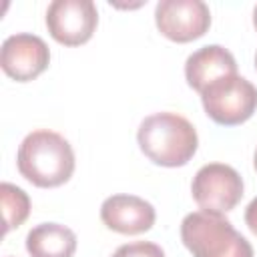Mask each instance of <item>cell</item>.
I'll use <instances>...</instances> for the list:
<instances>
[{"label": "cell", "instance_id": "cell-1", "mask_svg": "<svg viewBox=\"0 0 257 257\" xmlns=\"http://www.w3.org/2000/svg\"><path fill=\"white\" fill-rule=\"evenodd\" d=\"M74 151L70 143L48 128L28 133L16 153L18 173L40 189L64 185L74 173Z\"/></svg>", "mask_w": 257, "mask_h": 257}, {"label": "cell", "instance_id": "cell-2", "mask_svg": "<svg viewBox=\"0 0 257 257\" xmlns=\"http://www.w3.org/2000/svg\"><path fill=\"white\" fill-rule=\"evenodd\" d=\"M141 151L159 167H185L199 149V135L195 126L177 112L149 114L137 131Z\"/></svg>", "mask_w": 257, "mask_h": 257}, {"label": "cell", "instance_id": "cell-3", "mask_svg": "<svg viewBox=\"0 0 257 257\" xmlns=\"http://www.w3.org/2000/svg\"><path fill=\"white\" fill-rule=\"evenodd\" d=\"M181 241L193 257H253L251 243L223 215L195 211L181 221Z\"/></svg>", "mask_w": 257, "mask_h": 257}, {"label": "cell", "instance_id": "cell-4", "mask_svg": "<svg viewBox=\"0 0 257 257\" xmlns=\"http://www.w3.org/2000/svg\"><path fill=\"white\" fill-rule=\"evenodd\" d=\"M201 102L211 120L223 126H237L257 110V88L245 76L231 74L203 88Z\"/></svg>", "mask_w": 257, "mask_h": 257}, {"label": "cell", "instance_id": "cell-5", "mask_svg": "<svg viewBox=\"0 0 257 257\" xmlns=\"http://www.w3.org/2000/svg\"><path fill=\"white\" fill-rule=\"evenodd\" d=\"M191 195L201 211L225 215L241 201L243 179L233 167L225 163H209L195 173Z\"/></svg>", "mask_w": 257, "mask_h": 257}, {"label": "cell", "instance_id": "cell-6", "mask_svg": "<svg viewBox=\"0 0 257 257\" xmlns=\"http://www.w3.org/2000/svg\"><path fill=\"white\" fill-rule=\"evenodd\" d=\"M98 24V10L92 0H54L46 10L50 36L64 46L88 42Z\"/></svg>", "mask_w": 257, "mask_h": 257}, {"label": "cell", "instance_id": "cell-7", "mask_svg": "<svg viewBox=\"0 0 257 257\" xmlns=\"http://www.w3.org/2000/svg\"><path fill=\"white\" fill-rule=\"evenodd\" d=\"M159 32L179 44L201 38L211 26V10L203 0H161L155 8Z\"/></svg>", "mask_w": 257, "mask_h": 257}, {"label": "cell", "instance_id": "cell-8", "mask_svg": "<svg viewBox=\"0 0 257 257\" xmlns=\"http://www.w3.org/2000/svg\"><path fill=\"white\" fill-rule=\"evenodd\" d=\"M50 64L48 44L30 32L8 36L0 48V66L16 82H28L40 76Z\"/></svg>", "mask_w": 257, "mask_h": 257}, {"label": "cell", "instance_id": "cell-9", "mask_svg": "<svg viewBox=\"0 0 257 257\" xmlns=\"http://www.w3.org/2000/svg\"><path fill=\"white\" fill-rule=\"evenodd\" d=\"M155 207L137 195H110L100 205V221L120 235H141L155 225Z\"/></svg>", "mask_w": 257, "mask_h": 257}, {"label": "cell", "instance_id": "cell-10", "mask_svg": "<svg viewBox=\"0 0 257 257\" xmlns=\"http://www.w3.org/2000/svg\"><path fill=\"white\" fill-rule=\"evenodd\" d=\"M231 74H237V62L235 56L221 44H207L189 54V58L185 60L187 84L199 94L211 82Z\"/></svg>", "mask_w": 257, "mask_h": 257}, {"label": "cell", "instance_id": "cell-11", "mask_svg": "<svg viewBox=\"0 0 257 257\" xmlns=\"http://www.w3.org/2000/svg\"><path fill=\"white\" fill-rule=\"evenodd\" d=\"M26 251L30 257H72L76 251V235L60 223H40L26 235Z\"/></svg>", "mask_w": 257, "mask_h": 257}, {"label": "cell", "instance_id": "cell-12", "mask_svg": "<svg viewBox=\"0 0 257 257\" xmlns=\"http://www.w3.org/2000/svg\"><path fill=\"white\" fill-rule=\"evenodd\" d=\"M0 201H2V215H4V235L16 227H20L30 215V197L12 183L0 185Z\"/></svg>", "mask_w": 257, "mask_h": 257}, {"label": "cell", "instance_id": "cell-13", "mask_svg": "<svg viewBox=\"0 0 257 257\" xmlns=\"http://www.w3.org/2000/svg\"><path fill=\"white\" fill-rule=\"evenodd\" d=\"M110 257H165V251L153 241H133L120 245Z\"/></svg>", "mask_w": 257, "mask_h": 257}, {"label": "cell", "instance_id": "cell-14", "mask_svg": "<svg viewBox=\"0 0 257 257\" xmlns=\"http://www.w3.org/2000/svg\"><path fill=\"white\" fill-rule=\"evenodd\" d=\"M245 225L253 235H257V197L251 199V203L245 209Z\"/></svg>", "mask_w": 257, "mask_h": 257}, {"label": "cell", "instance_id": "cell-15", "mask_svg": "<svg viewBox=\"0 0 257 257\" xmlns=\"http://www.w3.org/2000/svg\"><path fill=\"white\" fill-rule=\"evenodd\" d=\"M253 26H255V30H257V6L253 8Z\"/></svg>", "mask_w": 257, "mask_h": 257}, {"label": "cell", "instance_id": "cell-16", "mask_svg": "<svg viewBox=\"0 0 257 257\" xmlns=\"http://www.w3.org/2000/svg\"><path fill=\"white\" fill-rule=\"evenodd\" d=\"M253 167H255V171H257V151H255V157H253Z\"/></svg>", "mask_w": 257, "mask_h": 257}, {"label": "cell", "instance_id": "cell-17", "mask_svg": "<svg viewBox=\"0 0 257 257\" xmlns=\"http://www.w3.org/2000/svg\"><path fill=\"white\" fill-rule=\"evenodd\" d=\"M255 68H257V52H255Z\"/></svg>", "mask_w": 257, "mask_h": 257}]
</instances>
